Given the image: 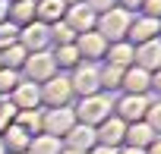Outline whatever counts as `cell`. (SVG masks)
<instances>
[{
	"label": "cell",
	"instance_id": "obj_43",
	"mask_svg": "<svg viewBox=\"0 0 161 154\" xmlns=\"http://www.w3.org/2000/svg\"><path fill=\"white\" fill-rule=\"evenodd\" d=\"M0 69H3V63H0Z\"/></svg>",
	"mask_w": 161,
	"mask_h": 154
},
{
	"label": "cell",
	"instance_id": "obj_30",
	"mask_svg": "<svg viewBox=\"0 0 161 154\" xmlns=\"http://www.w3.org/2000/svg\"><path fill=\"white\" fill-rule=\"evenodd\" d=\"M145 123L155 129V135H161V101L148 104V110H145Z\"/></svg>",
	"mask_w": 161,
	"mask_h": 154
},
{
	"label": "cell",
	"instance_id": "obj_7",
	"mask_svg": "<svg viewBox=\"0 0 161 154\" xmlns=\"http://www.w3.org/2000/svg\"><path fill=\"white\" fill-rule=\"evenodd\" d=\"M145 110H148V98L145 95H123L114 104V116H120L126 126L130 123H142L145 120Z\"/></svg>",
	"mask_w": 161,
	"mask_h": 154
},
{
	"label": "cell",
	"instance_id": "obj_5",
	"mask_svg": "<svg viewBox=\"0 0 161 154\" xmlns=\"http://www.w3.org/2000/svg\"><path fill=\"white\" fill-rule=\"evenodd\" d=\"M130 22H133V19H130L126 10H108V13L98 19V28H101L98 35H101L104 41H111V44H114V41H123V35L130 32Z\"/></svg>",
	"mask_w": 161,
	"mask_h": 154
},
{
	"label": "cell",
	"instance_id": "obj_3",
	"mask_svg": "<svg viewBox=\"0 0 161 154\" xmlns=\"http://www.w3.org/2000/svg\"><path fill=\"white\" fill-rule=\"evenodd\" d=\"M38 91H41V104L44 107H69V101H73L69 75H51L44 85H38Z\"/></svg>",
	"mask_w": 161,
	"mask_h": 154
},
{
	"label": "cell",
	"instance_id": "obj_33",
	"mask_svg": "<svg viewBox=\"0 0 161 154\" xmlns=\"http://www.w3.org/2000/svg\"><path fill=\"white\" fill-rule=\"evenodd\" d=\"M89 10H111V0H92V3H89Z\"/></svg>",
	"mask_w": 161,
	"mask_h": 154
},
{
	"label": "cell",
	"instance_id": "obj_27",
	"mask_svg": "<svg viewBox=\"0 0 161 154\" xmlns=\"http://www.w3.org/2000/svg\"><path fill=\"white\" fill-rule=\"evenodd\" d=\"M10 16H13V22H19V25L25 28V25H32V22H35V7L29 3V0H16V7H13V13H10Z\"/></svg>",
	"mask_w": 161,
	"mask_h": 154
},
{
	"label": "cell",
	"instance_id": "obj_26",
	"mask_svg": "<svg viewBox=\"0 0 161 154\" xmlns=\"http://www.w3.org/2000/svg\"><path fill=\"white\" fill-rule=\"evenodd\" d=\"M35 13L41 16V22H57L63 16V0H41V7Z\"/></svg>",
	"mask_w": 161,
	"mask_h": 154
},
{
	"label": "cell",
	"instance_id": "obj_16",
	"mask_svg": "<svg viewBox=\"0 0 161 154\" xmlns=\"http://www.w3.org/2000/svg\"><path fill=\"white\" fill-rule=\"evenodd\" d=\"M104 57H108L111 66H117V69H130V66H133V57H136V47L126 44V41H114V44L104 50Z\"/></svg>",
	"mask_w": 161,
	"mask_h": 154
},
{
	"label": "cell",
	"instance_id": "obj_28",
	"mask_svg": "<svg viewBox=\"0 0 161 154\" xmlns=\"http://www.w3.org/2000/svg\"><path fill=\"white\" fill-rule=\"evenodd\" d=\"M16 113H19V107L7 98V101H0V135H3V129H10L13 123H16Z\"/></svg>",
	"mask_w": 161,
	"mask_h": 154
},
{
	"label": "cell",
	"instance_id": "obj_32",
	"mask_svg": "<svg viewBox=\"0 0 161 154\" xmlns=\"http://www.w3.org/2000/svg\"><path fill=\"white\" fill-rule=\"evenodd\" d=\"M145 10H148V19H158L161 16V0H145Z\"/></svg>",
	"mask_w": 161,
	"mask_h": 154
},
{
	"label": "cell",
	"instance_id": "obj_20",
	"mask_svg": "<svg viewBox=\"0 0 161 154\" xmlns=\"http://www.w3.org/2000/svg\"><path fill=\"white\" fill-rule=\"evenodd\" d=\"M63 151V141L60 138H54V135H32V141H29V151L25 154H60Z\"/></svg>",
	"mask_w": 161,
	"mask_h": 154
},
{
	"label": "cell",
	"instance_id": "obj_41",
	"mask_svg": "<svg viewBox=\"0 0 161 154\" xmlns=\"http://www.w3.org/2000/svg\"><path fill=\"white\" fill-rule=\"evenodd\" d=\"M126 3H130V7H136V3H142V0H126Z\"/></svg>",
	"mask_w": 161,
	"mask_h": 154
},
{
	"label": "cell",
	"instance_id": "obj_36",
	"mask_svg": "<svg viewBox=\"0 0 161 154\" xmlns=\"http://www.w3.org/2000/svg\"><path fill=\"white\" fill-rule=\"evenodd\" d=\"M117 154H145V151H142V148H130V145H120V148H117Z\"/></svg>",
	"mask_w": 161,
	"mask_h": 154
},
{
	"label": "cell",
	"instance_id": "obj_21",
	"mask_svg": "<svg viewBox=\"0 0 161 154\" xmlns=\"http://www.w3.org/2000/svg\"><path fill=\"white\" fill-rule=\"evenodd\" d=\"M29 141H32V135L22 129V126H10V129H3V145H7V151H29Z\"/></svg>",
	"mask_w": 161,
	"mask_h": 154
},
{
	"label": "cell",
	"instance_id": "obj_2",
	"mask_svg": "<svg viewBox=\"0 0 161 154\" xmlns=\"http://www.w3.org/2000/svg\"><path fill=\"white\" fill-rule=\"evenodd\" d=\"M22 75L25 82H35V85H44L51 75H57V63L47 50H38V54H29L25 63H22Z\"/></svg>",
	"mask_w": 161,
	"mask_h": 154
},
{
	"label": "cell",
	"instance_id": "obj_12",
	"mask_svg": "<svg viewBox=\"0 0 161 154\" xmlns=\"http://www.w3.org/2000/svg\"><path fill=\"white\" fill-rule=\"evenodd\" d=\"M76 50L86 63L89 60H101L104 50H108V41L98 35V32H86V35H76Z\"/></svg>",
	"mask_w": 161,
	"mask_h": 154
},
{
	"label": "cell",
	"instance_id": "obj_11",
	"mask_svg": "<svg viewBox=\"0 0 161 154\" xmlns=\"http://www.w3.org/2000/svg\"><path fill=\"white\" fill-rule=\"evenodd\" d=\"M120 88H123V95H145L148 88H152V72H145L142 66H130V69H123V82H120Z\"/></svg>",
	"mask_w": 161,
	"mask_h": 154
},
{
	"label": "cell",
	"instance_id": "obj_23",
	"mask_svg": "<svg viewBox=\"0 0 161 154\" xmlns=\"http://www.w3.org/2000/svg\"><path fill=\"white\" fill-rule=\"evenodd\" d=\"M51 57H54L57 69H76L79 60H82V57H79V50H76V44H63V47H57Z\"/></svg>",
	"mask_w": 161,
	"mask_h": 154
},
{
	"label": "cell",
	"instance_id": "obj_13",
	"mask_svg": "<svg viewBox=\"0 0 161 154\" xmlns=\"http://www.w3.org/2000/svg\"><path fill=\"white\" fill-rule=\"evenodd\" d=\"M133 63H136V66H142L145 72L161 69V38L145 41V44H136V57H133Z\"/></svg>",
	"mask_w": 161,
	"mask_h": 154
},
{
	"label": "cell",
	"instance_id": "obj_8",
	"mask_svg": "<svg viewBox=\"0 0 161 154\" xmlns=\"http://www.w3.org/2000/svg\"><path fill=\"white\" fill-rule=\"evenodd\" d=\"M123 132H126V123L111 113L108 120H101V123L95 126V141L104 145V148H120V145H123Z\"/></svg>",
	"mask_w": 161,
	"mask_h": 154
},
{
	"label": "cell",
	"instance_id": "obj_6",
	"mask_svg": "<svg viewBox=\"0 0 161 154\" xmlns=\"http://www.w3.org/2000/svg\"><path fill=\"white\" fill-rule=\"evenodd\" d=\"M76 126V113L73 107H47L44 110V135H54V138H63L69 129Z\"/></svg>",
	"mask_w": 161,
	"mask_h": 154
},
{
	"label": "cell",
	"instance_id": "obj_17",
	"mask_svg": "<svg viewBox=\"0 0 161 154\" xmlns=\"http://www.w3.org/2000/svg\"><path fill=\"white\" fill-rule=\"evenodd\" d=\"M66 25H69L76 35H86V32H92V25H95V13H92L89 7H73L69 16H66Z\"/></svg>",
	"mask_w": 161,
	"mask_h": 154
},
{
	"label": "cell",
	"instance_id": "obj_39",
	"mask_svg": "<svg viewBox=\"0 0 161 154\" xmlns=\"http://www.w3.org/2000/svg\"><path fill=\"white\" fill-rule=\"evenodd\" d=\"M60 154H86V151H73V148H63Z\"/></svg>",
	"mask_w": 161,
	"mask_h": 154
},
{
	"label": "cell",
	"instance_id": "obj_4",
	"mask_svg": "<svg viewBox=\"0 0 161 154\" xmlns=\"http://www.w3.org/2000/svg\"><path fill=\"white\" fill-rule=\"evenodd\" d=\"M69 85H73V95L79 98H89V95H98L101 85H98V66L95 63H79L69 75Z\"/></svg>",
	"mask_w": 161,
	"mask_h": 154
},
{
	"label": "cell",
	"instance_id": "obj_38",
	"mask_svg": "<svg viewBox=\"0 0 161 154\" xmlns=\"http://www.w3.org/2000/svg\"><path fill=\"white\" fill-rule=\"evenodd\" d=\"M3 19H7V3L0 0V25H3Z\"/></svg>",
	"mask_w": 161,
	"mask_h": 154
},
{
	"label": "cell",
	"instance_id": "obj_31",
	"mask_svg": "<svg viewBox=\"0 0 161 154\" xmlns=\"http://www.w3.org/2000/svg\"><path fill=\"white\" fill-rule=\"evenodd\" d=\"M16 41H19V32H16V25H0V50L13 47Z\"/></svg>",
	"mask_w": 161,
	"mask_h": 154
},
{
	"label": "cell",
	"instance_id": "obj_37",
	"mask_svg": "<svg viewBox=\"0 0 161 154\" xmlns=\"http://www.w3.org/2000/svg\"><path fill=\"white\" fill-rule=\"evenodd\" d=\"M152 88H158V91H161V69H155V72H152Z\"/></svg>",
	"mask_w": 161,
	"mask_h": 154
},
{
	"label": "cell",
	"instance_id": "obj_19",
	"mask_svg": "<svg viewBox=\"0 0 161 154\" xmlns=\"http://www.w3.org/2000/svg\"><path fill=\"white\" fill-rule=\"evenodd\" d=\"M16 126H22L29 135H41V129H44V110H41V107H35V110H19V113H16Z\"/></svg>",
	"mask_w": 161,
	"mask_h": 154
},
{
	"label": "cell",
	"instance_id": "obj_25",
	"mask_svg": "<svg viewBox=\"0 0 161 154\" xmlns=\"http://www.w3.org/2000/svg\"><path fill=\"white\" fill-rule=\"evenodd\" d=\"M51 28V41L57 44V47H63V44H76V32L66 25V22H54V25H47Z\"/></svg>",
	"mask_w": 161,
	"mask_h": 154
},
{
	"label": "cell",
	"instance_id": "obj_1",
	"mask_svg": "<svg viewBox=\"0 0 161 154\" xmlns=\"http://www.w3.org/2000/svg\"><path fill=\"white\" fill-rule=\"evenodd\" d=\"M76 113V123H82V126H98L101 120H108L114 113V101L98 91V95H89V98H79V104L73 107Z\"/></svg>",
	"mask_w": 161,
	"mask_h": 154
},
{
	"label": "cell",
	"instance_id": "obj_40",
	"mask_svg": "<svg viewBox=\"0 0 161 154\" xmlns=\"http://www.w3.org/2000/svg\"><path fill=\"white\" fill-rule=\"evenodd\" d=\"M0 154H7V145H3V135H0Z\"/></svg>",
	"mask_w": 161,
	"mask_h": 154
},
{
	"label": "cell",
	"instance_id": "obj_24",
	"mask_svg": "<svg viewBox=\"0 0 161 154\" xmlns=\"http://www.w3.org/2000/svg\"><path fill=\"white\" fill-rule=\"evenodd\" d=\"M120 82H123V69H117V66H111V63H104V66L98 69V85H101V88L117 91Z\"/></svg>",
	"mask_w": 161,
	"mask_h": 154
},
{
	"label": "cell",
	"instance_id": "obj_29",
	"mask_svg": "<svg viewBox=\"0 0 161 154\" xmlns=\"http://www.w3.org/2000/svg\"><path fill=\"white\" fill-rule=\"evenodd\" d=\"M19 82H22V79H19L16 69H0V98H3V95L10 98V91H13Z\"/></svg>",
	"mask_w": 161,
	"mask_h": 154
},
{
	"label": "cell",
	"instance_id": "obj_15",
	"mask_svg": "<svg viewBox=\"0 0 161 154\" xmlns=\"http://www.w3.org/2000/svg\"><path fill=\"white\" fill-rule=\"evenodd\" d=\"M155 138H158V135H155V129H152L145 120H142V123H130L126 132H123V145H130V148H142V151H145Z\"/></svg>",
	"mask_w": 161,
	"mask_h": 154
},
{
	"label": "cell",
	"instance_id": "obj_22",
	"mask_svg": "<svg viewBox=\"0 0 161 154\" xmlns=\"http://www.w3.org/2000/svg\"><path fill=\"white\" fill-rule=\"evenodd\" d=\"M25 57H29V50L16 41L13 47H7V50H0V63H3V69H22V63H25Z\"/></svg>",
	"mask_w": 161,
	"mask_h": 154
},
{
	"label": "cell",
	"instance_id": "obj_14",
	"mask_svg": "<svg viewBox=\"0 0 161 154\" xmlns=\"http://www.w3.org/2000/svg\"><path fill=\"white\" fill-rule=\"evenodd\" d=\"M10 101L19 107V110H35V107H41V91H38V85L35 82H19L13 91H10Z\"/></svg>",
	"mask_w": 161,
	"mask_h": 154
},
{
	"label": "cell",
	"instance_id": "obj_18",
	"mask_svg": "<svg viewBox=\"0 0 161 154\" xmlns=\"http://www.w3.org/2000/svg\"><path fill=\"white\" fill-rule=\"evenodd\" d=\"M130 32H133V41L136 44H145V41H155V35L161 32V22L158 19H139V22H130Z\"/></svg>",
	"mask_w": 161,
	"mask_h": 154
},
{
	"label": "cell",
	"instance_id": "obj_9",
	"mask_svg": "<svg viewBox=\"0 0 161 154\" xmlns=\"http://www.w3.org/2000/svg\"><path fill=\"white\" fill-rule=\"evenodd\" d=\"M19 44H22L29 54H38V50H44V47L51 44V28H47L44 22H32V25H25V28L19 32Z\"/></svg>",
	"mask_w": 161,
	"mask_h": 154
},
{
	"label": "cell",
	"instance_id": "obj_35",
	"mask_svg": "<svg viewBox=\"0 0 161 154\" xmlns=\"http://www.w3.org/2000/svg\"><path fill=\"white\" fill-rule=\"evenodd\" d=\"M145 154H161V135H158V138H155V141L145 148Z\"/></svg>",
	"mask_w": 161,
	"mask_h": 154
},
{
	"label": "cell",
	"instance_id": "obj_10",
	"mask_svg": "<svg viewBox=\"0 0 161 154\" xmlns=\"http://www.w3.org/2000/svg\"><path fill=\"white\" fill-rule=\"evenodd\" d=\"M60 141H63V148L86 151V154H89V151L98 145V141H95V126H82V123H76V126H73V129H69Z\"/></svg>",
	"mask_w": 161,
	"mask_h": 154
},
{
	"label": "cell",
	"instance_id": "obj_42",
	"mask_svg": "<svg viewBox=\"0 0 161 154\" xmlns=\"http://www.w3.org/2000/svg\"><path fill=\"white\" fill-rule=\"evenodd\" d=\"M7 154H25V151H7Z\"/></svg>",
	"mask_w": 161,
	"mask_h": 154
},
{
	"label": "cell",
	"instance_id": "obj_34",
	"mask_svg": "<svg viewBox=\"0 0 161 154\" xmlns=\"http://www.w3.org/2000/svg\"><path fill=\"white\" fill-rule=\"evenodd\" d=\"M89 154H117V148H104V145H95Z\"/></svg>",
	"mask_w": 161,
	"mask_h": 154
}]
</instances>
